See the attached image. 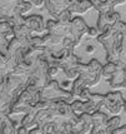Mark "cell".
<instances>
[{"mask_svg": "<svg viewBox=\"0 0 126 134\" xmlns=\"http://www.w3.org/2000/svg\"><path fill=\"white\" fill-rule=\"evenodd\" d=\"M29 78L26 74L15 71L0 76V115H10L13 105L26 89Z\"/></svg>", "mask_w": 126, "mask_h": 134, "instance_id": "obj_1", "label": "cell"}, {"mask_svg": "<svg viewBox=\"0 0 126 134\" xmlns=\"http://www.w3.org/2000/svg\"><path fill=\"white\" fill-rule=\"evenodd\" d=\"M40 92L33 87L26 85V89L23 92V94L19 97V99L15 102V104L13 105L11 113L10 115H15V114H28L29 111L34 108L35 105L38 104L41 100Z\"/></svg>", "mask_w": 126, "mask_h": 134, "instance_id": "obj_2", "label": "cell"}, {"mask_svg": "<svg viewBox=\"0 0 126 134\" xmlns=\"http://www.w3.org/2000/svg\"><path fill=\"white\" fill-rule=\"evenodd\" d=\"M40 97L41 100H45V102H68V103H73L74 102V94L71 93V90H66L64 88L60 87L59 82L52 79L51 82L49 83L43 90L40 92Z\"/></svg>", "mask_w": 126, "mask_h": 134, "instance_id": "obj_3", "label": "cell"}, {"mask_svg": "<svg viewBox=\"0 0 126 134\" xmlns=\"http://www.w3.org/2000/svg\"><path fill=\"white\" fill-rule=\"evenodd\" d=\"M103 68L104 65L98 59H91L89 64L81 63L79 65V76H82L85 79L87 88L95 87L103 78Z\"/></svg>", "mask_w": 126, "mask_h": 134, "instance_id": "obj_4", "label": "cell"}, {"mask_svg": "<svg viewBox=\"0 0 126 134\" xmlns=\"http://www.w3.org/2000/svg\"><path fill=\"white\" fill-rule=\"evenodd\" d=\"M126 100L124 99L121 92L114 90L105 94V99H104V108L109 111L111 115H119L121 111L124 110Z\"/></svg>", "mask_w": 126, "mask_h": 134, "instance_id": "obj_5", "label": "cell"}, {"mask_svg": "<svg viewBox=\"0 0 126 134\" xmlns=\"http://www.w3.org/2000/svg\"><path fill=\"white\" fill-rule=\"evenodd\" d=\"M90 29V26H87L86 21L80 16H76L71 21V31L69 34L70 40L73 41L74 47H79L81 44V40H82V36H85L87 34V31Z\"/></svg>", "mask_w": 126, "mask_h": 134, "instance_id": "obj_6", "label": "cell"}, {"mask_svg": "<svg viewBox=\"0 0 126 134\" xmlns=\"http://www.w3.org/2000/svg\"><path fill=\"white\" fill-rule=\"evenodd\" d=\"M81 59L79 57H76L74 53L70 54L69 57L61 60L60 64H59V68L60 70H63L64 74L66 75L68 79H76L79 76V65L81 64Z\"/></svg>", "mask_w": 126, "mask_h": 134, "instance_id": "obj_7", "label": "cell"}, {"mask_svg": "<svg viewBox=\"0 0 126 134\" xmlns=\"http://www.w3.org/2000/svg\"><path fill=\"white\" fill-rule=\"evenodd\" d=\"M46 30L49 34L56 35L60 38H68L71 31V23H61L51 19L46 21Z\"/></svg>", "mask_w": 126, "mask_h": 134, "instance_id": "obj_8", "label": "cell"}, {"mask_svg": "<svg viewBox=\"0 0 126 134\" xmlns=\"http://www.w3.org/2000/svg\"><path fill=\"white\" fill-rule=\"evenodd\" d=\"M122 21L121 20V15L120 13L115 12H109L105 13V14H99V19H98V29L100 30V33H103L105 29L115 26L117 23Z\"/></svg>", "mask_w": 126, "mask_h": 134, "instance_id": "obj_9", "label": "cell"}, {"mask_svg": "<svg viewBox=\"0 0 126 134\" xmlns=\"http://www.w3.org/2000/svg\"><path fill=\"white\" fill-rule=\"evenodd\" d=\"M73 125V134H87L91 133L92 129V115L84 113L79 115L77 120L71 124Z\"/></svg>", "mask_w": 126, "mask_h": 134, "instance_id": "obj_10", "label": "cell"}, {"mask_svg": "<svg viewBox=\"0 0 126 134\" xmlns=\"http://www.w3.org/2000/svg\"><path fill=\"white\" fill-rule=\"evenodd\" d=\"M25 25L31 30V33L36 34H47L46 24H44V18L41 15H30L25 18Z\"/></svg>", "mask_w": 126, "mask_h": 134, "instance_id": "obj_11", "label": "cell"}, {"mask_svg": "<svg viewBox=\"0 0 126 134\" xmlns=\"http://www.w3.org/2000/svg\"><path fill=\"white\" fill-rule=\"evenodd\" d=\"M104 99H105V95L103 94H91L90 99L87 102H84L85 113L92 115L96 111H100V109L104 107Z\"/></svg>", "mask_w": 126, "mask_h": 134, "instance_id": "obj_12", "label": "cell"}, {"mask_svg": "<svg viewBox=\"0 0 126 134\" xmlns=\"http://www.w3.org/2000/svg\"><path fill=\"white\" fill-rule=\"evenodd\" d=\"M110 87L117 90V89H126V68L119 65V69L116 70L114 75L110 78L109 80Z\"/></svg>", "mask_w": 126, "mask_h": 134, "instance_id": "obj_13", "label": "cell"}, {"mask_svg": "<svg viewBox=\"0 0 126 134\" xmlns=\"http://www.w3.org/2000/svg\"><path fill=\"white\" fill-rule=\"evenodd\" d=\"M0 134H16V123L10 115H0Z\"/></svg>", "mask_w": 126, "mask_h": 134, "instance_id": "obj_14", "label": "cell"}, {"mask_svg": "<svg viewBox=\"0 0 126 134\" xmlns=\"http://www.w3.org/2000/svg\"><path fill=\"white\" fill-rule=\"evenodd\" d=\"M92 8L94 5L90 0H76L73 5L69 6V10L73 14H85Z\"/></svg>", "mask_w": 126, "mask_h": 134, "instance_id": "obj_15", "label": "cell"}, {"mask_svg": "<svg viewBox=\"0 0 126 134\" xmlns=\"http://www.w3.org/2000/svg\"><path fill=\"white\" fill-rule=\"evenodd\" d=\"M94 5V9H96L99 14H105L115 10V8L109 3V0H90Z\"/></svg>", "mask_w": 126, "mask_h": 134, "instance_id": "obj_16", "label": "cell"}, {"mask_svg": "<svg viewBox=\"0 0 126 134\" xmlns=\"http://www.w3.org/2000/svg\"><path fill=\"white\" fill-rule=\"evenodd\" d=\"M85 88H87L85 79H84L82 76H77V78L75 79L74 82H73V87H71V93L74 94L75 98H79V97H80V94H81V92H82V90H84Z\"/></svg>", "mask_w": 126, "mask_h": 134, "instance_id": "obj_17", "label": "cell"}, {"mask_svg": "<svg viewBox=\"0 0 126 134\" xmlns=\"http://www.w3.org/2000/svg\"><path fill=\"white\" fill-rule=\"evenodd\" d=\"M117 69H119V64H116V63H106L103 68V78L109 80L110 78L116 73Z\"/></svg>", "mask_w": 126, "mask_h": 134, "instance_id": "obj_18", "label": "cell"}, {"mask_svg": "<svg viewBox=\"0 0 126 134\" xmlns=\"http://www.w3.org/2000/svg\"><path fill=\"white\" fill-rule=\"evenodd\" d=\"M33 4H31V1H28V0H21L19 4L16 5L15 8V13L17 14H21V15H25L26 13H29L31 9H33ZM14 13V14H15Z\"/></svg>", "mask_w": 126, "mask_h": 134, "instance_id": "obj_19", "label": "cell"}, {"mask_svg": "<svg viewBox=\"0 0 126 134\" xmlns=\"http://www.w3.org/2000/svg\"><path fill=\"white\" fill-rule=\"evenodd\" d=\"M57 123V134H73V125L69 122L56 120Z\"/></svg>", "mask_w": 126, "mask_h": 134, "instance_id": "obj_20", "label": "cell"}, {"mask_svg": "<svg viewBox=\"0 0 126 134\" xmlns=\"http://www.w3.org/2000/svg\"><path fill=\"white\" fill-rule=\"evenodd\" d=\"M121 127V118L119 115H112L111 118H109L107 120V129L112 133L115 129L120 128Z\"/></svg>", "mask_w": 126, "mask_h": 134, "instance_id": "obj_21", "label": "cell"}, {"mask_svg": "<svg viewBox=\"0 0 126 134\" xmlns=\"http://www.w3.org/2000/svg\"><path fill=\"white\" fill-rule=\"evenodd\" d=\"M71 108H73V110L76 115H81V114H84L85 113V109H84V102L82 100H74L73 103H71Z\"/></svg>", "mask_w": 126, "mask_h": 134, "instance_id": "obj_22", "label": "cell"}, {"mask_svg": "<svg viewBox=\"0 0 126 134\" xmlns=\"http://www.w3.org/2000/svg\"><path fill=\"white\" fill-rule=\"evenodd\" d=\"M43 132L45 134H57V123L56 122H50L46 123L44 127H41Z\"/></svg>", "mask_w": 126, "mask_h": 134, "instance_id": "obj_23", "label": "cell"}, {"mask_svg": "<svg viewBox=\"0 0 126 134\" xmlns=\"http://www.w3.org/2000/svg\"><path fill=\"white\" fill-rule=\"evenodd\" d=\"M73 19H74V18H73V13L70 12L69 9H66V10H64V12L60 14L57 21H61V23H71Z\"/></svg>", "mask_w": 126, "mask_h": 134, "instance_id": "obj_24", "label": "cell"}, {"mask_svg": "<svg viewBox=\"0 0 126 134\" xmlns=\"http://www.w3.org/2000/svg\"><path fill=\"white\" fill-rule=\"evenodd\" d=\"M91 92H90V88H85L82 92H81L80 97H79V99L82 100V102H87V100L90 99V97H91Z\"/></svg>", "mask_w": 126, "mask_h": 134, "instance_id": "obj_25", "label": "cell"}, {"mask_svg": "<svg viewBox=\"0 0 126 134\" xmlns=\"http://www.w3.org/2000/svg\"><path fill=\"white\" fill-rule=\"evenodd\" d=\"M59 71H60V68L57 66V65H49V69H47V74L50 78H54V76H56L59 74Z\"/></svg>", "mask_w": 126, "mask_h": 134, "instance_id": "obj_26", "label": "cell"}, {"mask_svg": "<svg viewBox=\"0 0 126 134\" xmlns=\"http://www.w3.org/2000/svg\"><path fill=\"white\" fill-rule=\"evenodd\" d=\"M99 35H100V30L98 29V26H96V28H90V29H89V31H87V34H86V36H87V38H92V39H94V38H95V39H98V36Z\"/></svg>", "mask_w": 126, "mask_h": 134, "instance_id": "obj_27", "label": "cell"}, {"mask_svg": "<svg viewBox=\"0 0 126 134\" xmlns=\"http://www.w3.org/2000/svg\"><path fill=\"white\" fill-rule=\"evenodd\" d=\"M84 50H85L86 54H92V53H95V50H96L95 44H94V43H91V41L85 43V44H84Z\"/></svg>", "mask_w": 126, "mask_h": 134, "instance_id": "obj_28", "label": "cell"}, {"mask_svg": "<svg viewBox=\"0 0 126 134\" xmlns=\"http://www.w3.org/2000/svg\"><path fill=\"white\" fill-rule=\"evenodd\" d=\"M16 134H30V130L23 124H20L19 127H16Z\"/></svg>", "mask_w": 126, "mask_h": 134, "instance_id": "obj_29", "label": "cell"}, {"mask_svg": "<svg viewBox=\"0 0 126 134\" xmlns=\"http://www.w3.org/2000/svg\"><path fill=\"white\" fill-rule=\"evenodd\" d=\"M109 3L115 8V6H117V5H122V4H125L126 0H109Z\"/></svg>", "mask_w": 126, "mask_h": 134, "instance_id": "obj_30", "label": "cell"}, {"mask_svg": "<svg viewBox=\"0 0 126 134\" xmlns=\"http://www.w3.org/2000/svg\"><path fill=\"white\" fill-rule=\"evenodd\" d=\"M111 134H126V125H122V127H120V128L115 129Z\"/></svg>", "mask_w": 126, "mask_h": 134, "instance_id": "obj_31", "label": "cell"}, {"mask_svg": "<svg viewBox=\"0 0 126 134\" xmlns=\"http://www.w3.org/2000/svg\"><path fill=\"white\" fill-rule=\"evenodd\" d=\"M30 134H45V133L43 132V129H41L40 127H36V128L30 130Z\"/></svg>", "mask_w": 126, "mask_h": 134, "instance_id": "obj_32", "label": "cell"}, {"mask_svg": "<svg viewBox=\"0 0 126 134\" xmlns=\"http://www.w3.org/2000/svg\"><path fill=\"white\" fill-rule=\"evenodd\" d=\"M121 31H122V34L125 35V39H126V23L122 21V25H121Z\"/></svg>", "mask_w": 126, "mask_h": 134, "instance_id": "obj_33", "label": "cell"}, {"mask_svg": "<svg viewBox=\"0 0 126 134\" xmlns=\"http://www.w3.org/2000/svg\"><path fill=\"white\" fill-rule=\"evenodd\" d=\"M124 111L126 113V103H125V107H124Z\"/></svg>", "mask_w": 126, "mask_h": 134, "instance_id": "obj_34", "label": "cell"}]
</instances>
